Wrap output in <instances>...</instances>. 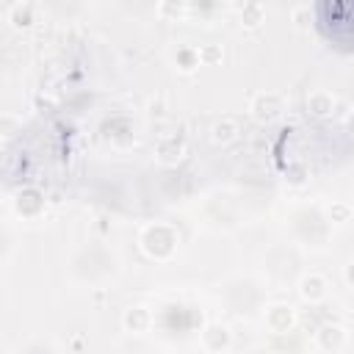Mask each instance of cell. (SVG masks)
<instances>
[{"instance_id":"obj_1","label":"cell","mask_w":354,"mask_h":354,"mask_svg":"<svg viewBox=\"0 0 354 354\" xmlns=\"http://www.w3.org/2000/svg\"><path fill=\"white\" fill-rule=\"evenodd\" d=\"M9 22L17 28L22 25H31L33 22V6L28 3V0H17V3L9 6Z\"/></svg>"},{"instance_id":"obj_2","label":"cell","mask_w":354,"mask_h":354,"mask_svg":"<svg viewBox=\"0 0 354 354\" xmlns=\"http://www.w3.org/2000/svg\"><path fill=\"white\" fill-rule=\"evenodd\" d=\"M310 105H313V111H316V114H327L329 105H332V100H329L327 94H316V97L310 100Z\"/></svg>"}]
</instances>
